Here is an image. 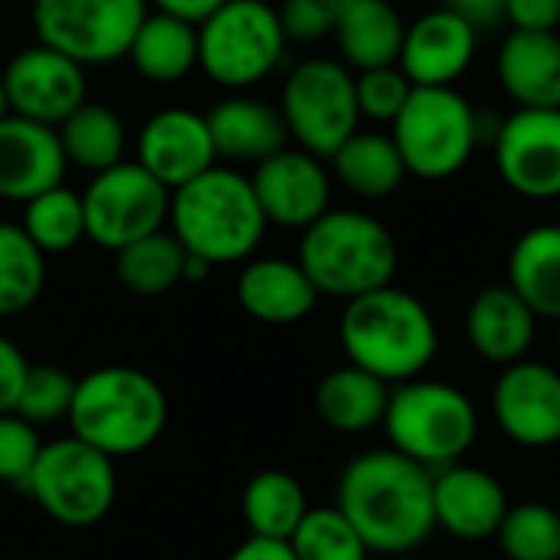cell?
Masks as SVG:
<instances>
[{
	"label": "cell",
	"instance_id": "obj_38",
	"mask_svg": "<svg viewBox=\"0 0 560 560\" xmlns=\"http://www.w3.org/2000/svg\"><path fill=\"white\" fill-rule=\"evenodd\" d=\"M354 92H358L361 118L377 125H394V118L400 115V108L413 92V82L404 75L400 66H377V69L354 72Z\"/></svg>",
	"mask_w": 560,
	"mask_h": 560
},
{
	"label": "cell",
	"instance_id": "obj_42",
	"mask_svg": "<svg viewBox=\"0 0 560 560\" xmlns=\"http://www.w3.org/2000/svg\"><path fill=\"white\" fill-rule=\"evenodd\" d=\"M509 23L525 33H558L560 0H509Z\"/></svg>",
	"mask_w": 560,
	"mask_h": 560
},
{
	"label": "cell",
	"instance_id": "obj_9",
	"mask_svg": "<svg viewBox=\"0 0 560 560\" xmlns=\"http://www.w3.org/2000/svg\"><path fill=\"white\" fill-rule=\"evenodd\" d=\"M279 112L295 148L328 161L361 128L354 72L331 56L295 62L282 79Z\"/></svg>",
	"mask_w": 560,
	"mask_h": 560
},
{
	"label": "cell",
	"instance_id": "obj_20",
	"mask_svg": "<svg viewBox=\"0 0 560 560\" xmlns=\"http://www.w3.org/2000/svg\"><path fill=\"white\" fill-rule=\"evenodd\" d=\"M66 167L69 161L56 128L20 115L0 121V200L23 207L36 194L59 187Z\"/></svg>",
	"mask_w": 560,
	"mask_h": 560
},
{
	"label": "cell",
	"instance_id": "obj_47",
	"mask_svg": "<svg viewBox=\"0 0 560 560\" xmlns=\"http://www.w3.org/2000/svg\"><path fill=\"white\" fill-rule=\"evenodd\" d=\"M381 560H417V558H413V555H410V558H381Z\"/></svg>",
	"mask_w": 560,
	"mask_h": 560
},
{
	"label": "cell",
	"instance_id": "obj_21",
	"mask_svg": "<svg viewBox=\"0 0 560 560\" xmlns=\"http://www.w3.org/2000/svg\"><path fill=\"white\" fill-rule=\"evenodd\" d=\"M538 335V315L509 285H486L466 308V338L476 358L509 368L525 361Z\"/></svg>",
	"mask_w": 560,
	"mask_h": 560
},
{
	"label": "cell",
	"instance_id": "obj_31",
	"mask_svg": "<svg viewBox=\"0 0 560 560\" xmlns=\"http://www.w3.org/2000/svg\"><path fill=\"white\" fill-rule=\"evenodd\" d=\"M56 135H59L66 161L82 167V171H89V174L108 171V167L125 161V148H128L125 121L108 105L82 102L56 128Z\"/></svg>",
	"mask_w": 560,
	"mask_h": 560
},
{
	"label": "cell",
	"instance_id": "obj_14",
	"mask_svg": "<svg viewBox=\"0 0 560 560\" xmlns=\"http://www.w3.org/2000/svg\"><path fill=\"white\" fill-rule=\"evenodd\" d=\"M10 115L59 128L85 98V66L43 43L23 46L0 72Z\"/></svg>",
	"mask_w": 560,
	"mask_h": 560
},
{
	"label": "cell",
	"instance_id": "obj_39",
	"mask_svg": "<svg viewBox=\"0 0 560 560\" xmlns=\"http://www.w3.org/2000/svg\"><path fill=\"white\" fill-rule=\"evenodd\" d=\"M43 440L33 423L16 413H0V482L26 489V479L36 466Z\"/></svg>",
	"mask_w": 560,
	"mask_h": 560
},
{
	"label": "cell",
	"instance_id": "obj_1",
	"mask_svg": "<svg viewBox=\"0 0 560 560\" xmlns=\"http://www.w3.org/2000/svg\"><path fill=\"white\" fill-rule=\"evenodd\" d=\"M335 509L354 525L371 555L410 558L436 532L433 472L390 446L368 450L341 469Z\"/></svg>",
	"mask_w": 560,
	"mask_h": 560
},
{
	"label": "cell",
	"instance_id": "obj_26",
	"mask_svg": "<svg viewBox=\"0 0 560 560\" xmlns=\"http://www.w3.org/2000/svg\"><path fill=\"white\" fill-rule=\"evenodd\" d=\"M387 400H390V384L354 364H341L328 371L315 387V413L328 430L341 436H358L381 427L387 413Z\"/></svg>",
	"mask_w": 560,
	"mask_h": 560
},
{
	"label": "cell",
	"instance_id": "obj_36",
	"mask_svg": "<svg viewBox=\"0 0 560 560\" xmlns=\"http://www.w3.org/2000/svg\"><path fill=\"white\" fill-rule=\"evenodd\" d=\"M289 548L295 560H371L364 538L335 505L308 509Z\"/></svg>",
	"mask_w": 560,
	"mask_h": 560
},
{
	"label": "cell",
	"instance_id": "obj_48",
	"mask_svg": "<svg viewBox=\"0 0 560 560\" xmlns=\"http://www.w3.org/2000/svg\"><path fill=\"white\" fill-rule=\"evenodd\" d=\"M558 354H560V322H558Z\"/></svg>",
	"mask_w": 560,
	"mask_h": 560
},
{
	"label": "cell",
	"instance_id": "obj_35",
	"mask_svg": "<svg viewBox=\"0 0 560 560\" xmlns=\"http://www.w3.org/2000/svg\"><path fill=\"white\" fill-rule=\"evenodd\" d=\"M495 541L509 560H560V512L548 502H518L505 512Z\"/></svg>",
	"mask_w": 560,
	"mask_h": 560
},
{
	"label": "cell",
	"instance_id": "obj_43",
	"mask_svg": "<svg viewBox=\"0 0 560 560\" xmlns=\"http://www.w3.org/2000/svg\"><path fill=\"white\" fill-rule=\"evenodd\" d=\"M456 16H463L479 36L495 33L499 26L509 23V0H443Z\"/></svg>",
	"mask_w": 560,
	"mask_h": 560
},
{
	"label": "cell",
	"instance_id": "obj_19",
	"mask_svg": "<svg viewBox=\"0 0 560 560\" xmlns=\"http://www.w3.org/2000/svg\"><path fill=\"white\" fill-rule=\"evenodd\" d=\"M476 49H479V33L450 7H433L420 13L413 23H407L397 66L413 85L446 89L469 72Z\"/></svg>",
	"mask_w": 560,
	"mask_h": 560
},
{
	"label": "cell",
	"instance_id": "obj_3",
	"mask_svg": "<svg viewBox=\"0 0 560 560\" xmlns=\"http://www.w3.org/2000/svg\"><path fill=\"white\" fill-rule=\"evenodd\" d=\"M167 226L187 256H197L207 266L253 259L269 230L253 180L230 164H213L200 177L171 190Z\"/></svg>",
	"mask_w": 560,
	"mask_h": 560
},
{
	"label": "cell",
	"instance_id": "obj_7",
	"mask_svg": "<svg viewBox=\"0 0 560 560\" xmlns=\"http://www.w3.org/2000/svg\"><path fill=\"white\" fill-rule=\"evenodd\" d=\"M390 138L410 177L450 180L482 144V112L456 89L413 85L407 105L390 125Z\"/></svg>",
	"mask_w": 560,
	"mask_h": 560
},
{
	"label": "cell",
	"instance_id": "obj_4",
	"mask_svg": "<svg viewBox=\"0 0 560 560\" xmlns=\"http://www.w3.org/2000/svg\"><path fill=\"white\" fill-rule=\"evenodd\" d=\"M66 423L69 436L108 459L138 456L161 440L167 427V397L164 387L138 368H95L75 381Z\"/></svg>",
	"mask_w": 560,
	"mask_h": 560
},
{
	"label": "cell",
	"instance_id": "obj_46",
	"mask_svg": "<svg viewBox=\"0 0 560 560\" xmlns=\"http://www.w3.org/2000/svg\"><path fill=\"white\" fill-rule=\"evenodd\" d=\"M10 115V105H7V92H3V82H0V121Z\"/></svg>",
	"mask_w": 560,
	"mask_h": 560
},
{
	"label": "cell",
	"instance_id": "obj_15",
	"mask_svg": "<svg viewBox=\"0 0 560 560\" xmlns=\"http://www.w3.org/2000/svg\"><path fill=\"white\" fill-rule=\"evenodd\" d=\"M492 417L502 436L525 450L560 446V371L545 361L502 368L492 387Z\"/></svg>",
	"mask_w": 560,
	"mask_h": 560
},
{
	"label": "cell",
	"instance_id": "obj_44",
	"mask_svg": "<svg viewBox=\"0 0 560 560\" xmlns=\"http://www.w3.org/2000/svg\"><path fill=\"white\" fill-rule=\"evenodd\" d=\"M223 560H295L289 541H272V538H246L240 548H233Z\"/></svg>",
	"mask_w": 560,
	"mask_h": 560
},
{
	"label": "cell",
	"instance_id": "obj_45",
	"mask_svg": "<svg viewBox=\"0 0 560 560\" xmlns=\"http://www.w3.org/2000/svg\"><path fill=\"white\" fill-rule=\"evenodd\" d=\"M148 3H154V10H161V13H171V16H180V20L200 26L226 0H148Z\"/></svg>",
	"mask_w": 560,
	"mask_h": 560
},
{
	"label": "cell",
	"instance_id": "obj_11",
	"mask_svg": "<svg viewBox=\"0 0 560 560\" xmlns=\"http://www.w3.org/2000/svg\"><path fill=\"white\" fill-rule=\"evenodd\" d=\"M30 16L36 43L79 66H105L128 56L148 0H33Z\"/></svg>",
	"mask_w": 560,
	"mask_h": 560
},
{
	"label": "cell",
	"instance_id": "obj_29",
	"mask_svg": "<svg viewBox=\"0 0 560 560\" xmlns=\"http://www.w3.org/2000/svg\"><path fill=\"white\" fill-rule=\"evenodd\" d=\"M128 59L141 79L158 85H174L200 66L197 26L180 16L148 10L128 46Z\"/></svg>",
	"mask_w": 560,
	"mask_h": 560
},
{
	"label": "cell",
	"instance_id": "obj_37",
	"mask_svg": "<svg viewBox=\"0 0 560 560\" xmlns=\"http://www.w3.org/2000/svg\"><path fill=\"white\" fill-rule=\"evenodd\" d=\"M72 394H75V377L69 371H62L56 364H30L13 413L33 427L56 423V420L69 417Z\"/></svg>",
	"mask_w": 560,
	"mask_h": 560
},
{
	"label": "cell",
	"instance_id": "obj_49",
	"mask_svg": "<svg viewBox=\"0 0 560 560\" xmlns=\"http://www.w3.org/2000/svg\"><path fill=\"white\" fill-rule=\"evenodd\" d=\"M555 203H558V223H560V197H558V200H555Z\"/></svg>",
	"mask_w": 560,
	"mask_h": 560
},
{
	"label": "cell",
	"instance_id": "obj_23",
	"mask_svg": "<svg viewBox=\"0 0 560 560\" xmlns=\"http://www.w3.org/2000/svg\"><path fill=\"white\" fill-rule=\"evenodd\" d=\"M318 289L299 266L285 256L246 259L236 276L240 308L262 325H295L308 318L318 305Z\"/></svg>",
	"mask_w": 560,
	"mask_h": 560
},
{
	"label": "cell",
	"instance_id": "obj_40",
	"mask_svg": "<svg viewBox=\"0 0 560 560\" xmlns=\"http://www.w3.org/2000/svg\"><path fill=\"white\" fill-rule=\"evenodd\" d=\"M276 13L289 43H318L335 33L341 0H282Z\"/></svg>",
	"mask_w": 560,
	"mask_h": 560
},
{
	"label": "cell",
	"instance_id": "obj_34",
	"mask_svg": "<svg viewBox=\"0 0 560 560\" xmlns=\"http://www.w3.org/2000/svg\"><path fill=\"white\" fill-rule=\"evenodd\" d=\"M23 233L36 243L43 256H59L69 253L85 240V210H82V194L69 190L66 184L49 187L36 194L33 200L23 203L20 217Z\"/></svg>",
	"mask_w": 560,
	"mask_h": 560
},
{
	"label": "cell",
	"instance_id": "obj_18",
	"mask_svg": "<svg viewBox=\"0 0 560 560\" xmlns=\"http://www.w3.org/2000/svg\"><path fill=\"white\" fill-rule=\"evenodd\" d=\"M509 509L512 502L499 476L479 466L453 463L433 472L436 532H446L456 541L479 545V541L495 538Z\"/></svg>",
	"mask_w": 560,
	"mask_h": 560
},
{
	"label": "cell",
	"instance_id": "obj_16",
	"mask_svg": "<svg viewBox=\"0 0 560 560\" xmlns=\"http://www.w3.org/2000/svg\"><path fill=\"white\" fill-rule=\"evenodd\" d=\"M256 200L266 213L269 226L305 230L322 213L331 210V171L322 158L302 148H282L266 158L249 174Z\"/></svg>",
	"mask_w": 560,
	"mask_h": 560
},
{
	"label": "cell",
	"instance_id": "obj_8",
	"mask_svg": "<svg viewBox=\"0 0 560 560\" xmlns=\"http://www.w3.org/2000/svg\"><path fill=\"white\" fill-rule=\"evenodd\" d=\"M200 69L223 89L243 92L269 79L289 52L279 13L266 0H226L197 26Z\"/></svg>",
	"mask_w": 560,
	"mask_h": 560
},
{
	"label": "cell",
	"instance_id": "obj_22",
	"mask_svg": "<svg viewBox=\"0 0 560 560\" xmlns=\"http://www.w3.org/2000/svg\"><path fill=\"white\" fill-rule=\"evenodd\" d=\"M207 128L217 148V161L262 164L266 158L289 148V128L279 105L256 95L233 92L207 112Z\"/></svg>",
	"mask_w": 560,
	"mask_h": 560
},
{
	"label": "cell",
	"instance_id": "obj_13",
	"mask_svg": "<svg viewBox=\"0 0 560 560\" xmlns=\"http://www.w3.org/2000/svg\"><path fill=\"white\" fill-rule=\"evenodd\" d=\"M492 158L502 184L525 200L560 197V108H515L499 121Z\"/></svg>",
	"mask_w": 560,
	"mask_h": 560
},
{
	"label": "cell",
	"instance_id": "obj_24",
	"mask_svg": "<svg viewBox=\"0 0 560 560\" xmlns=\"http://www.w3.org/2000/svg\"><path fill=\"white\" fill-rule=\"evenodd\" d=\"M495 79L515 108H560V33L512 30L499 46Z\"/></svg>",
	"mask_w": 560,
	"mask_h": 560
},
{
	"label": "cell",
	"instance_id": "obj_12",
	"mask_svg": "<svg viewBox=\"0 0 560 560\" xmlns=\"http://www.w3.org/2000/svg\"><path fill=\"white\" fill-rule=\"evenodd\" d=\"M85 240L118 253L135 240H144L167 223L171 190L154 180L138 161H121L108 171L92 174L82 190Z\"/></svg>",
	"mask_w": 560,
	"mask_h": 560
},
{
	"label": "cell",
	"instance_id": "obj_25",
	"mask_svg": "<svg viewBox=\"0 0 560 560\" xmlns=\"http://www.w3.org/2000/svg\"><path fill=\"white\" fill-rule=\"evenodd\" d=\"M335 43L341 62L351 72L397 66L407 23L390 0H341V13L335 23Z\"/></svg>",
	"mask_w": 560,
	"mask_h": 560
},
{
	"label": "cell",
	"instance_id": "obj_5",
	"mask_svg": "<svg viewBox=\"0 0 560 560\" xmlns=\"http://www.w3.org/2000/svg\"><path fill=\"white\" fill-rule=\"evenodd\" d=\"M299 266L331 299H358L374 289L394 285L400 249L394 233L371 213L351 207H331L299 240Z\"/></svg>",
	"mask_w": 560,
	"mask_h": 560
},
{
	"label": "cell",
	"instance_id": "obj_41",
	"mask_svg": "<svg viewBox=\"0 0 560 560\" xmlns=\"http://www.w3.org/2000/svg\"><path fill=\"white\" fill-rule=\"evenodd\" d=\"M26 371H30V361L20 351V345L0 335V413H13Z\"/></svg>",
	"mask_w": 560,
	"mask_h": 560
},
{
	"label": "cell",
	"instance_id": "obj_32",
	"mask_svg": "<svg viewBox=\"0 0 560 560\" xmlns=\"http://www.w3.org/2000/svg\"><path fill=\"white\" fill-rule=\"evenodd\" d=\"M187 249L171 230H158L115 253V276L135 295H164L184 282Z\"/></svg>",
	"mask_w": 560,
	"mask_h": 560
},
{
	"label": "cell",
	"instance_id": "obj_30",
	"mask_svg": "<svg viewBox=\"0 0 560 560\" xmlns=\"http://www.w3.org/2000/svg\"><path fill=\"white\" fill-rule=\"evenodd\" d=\"M240 505H243V522H246L249 535L272 538V541H289L312 509L302 482L282 469L256 472L246 482Z\"/></svg>",
	"mask_w": 560,
	"mask_h": 560
},
{
	"label": "cell",
	"instance_id": "obj_27",
	"mask_svg": "<svg viewBox=\"0 0 560 560\" xmlns=\"http://www.w3.org/2000/svg\"><path fill=\"white\" fill-rule=\"evenodd\" d=\"M331 177L361 200H384L404 187L407 164L390 138V131L358 128L331 158H328Z\"/></svg>",
	"mask_w": 560,
	"mask_h": 560
},
{
	"label": "cell",
	"instance_id": "obj_28",
	"mask_svg": "<svg viewBox=\"0 0 560 560\" xmlns=\"http://www.w3.org/2000/svg\"><path fill=\"white\" fill-rule=\"evenodd\" d=\"M509 285L548 322H560V223L528 226L509 249Z\"/></svg>",
	"mask_w": 560,
	"mask_h": 560
},
{
	"label": "cell",
	"instance_id": "obj_2",
	"mask_svg": "<svg viewBox=\"0 0 560 560\" xmlns=\"http://www.w3.org/2000/svg\"><path fill=\"white\" fill-rule=\"evenodd\" d=\"M338 341L348 364L397 387L423 377L440 354V325L423 299L384 285L345 302Z\"/></svg>",
	"mask_w": 560,
	"mask_h": 560
},
{
	"label": "cell",
	"instance_id": "obj_17",
	"mask_svg": "<svg viewBox=\"0 0 560 560\" xmlns=\"http://www.w3.org/2000/svg\"><path fill=\"white\" fill-rule=\"evenodd\" d=\"M138 164L161 180L167 190L184 187L217 164V148L207 128V115L194 108H161L154 112L135 141Z\"/></svg>",
	"mask_w": 560,
	"mask_h": 560
},
{
	"label": "cell",
	"instance_id": "obj_6",
	"mask_svg": "<svg viewBox=\"0 0 560 560\" xmlns=\"http://www.w3.org/2000/svg\"><path fill=\"white\" fill-rule=\"evenodd\" d=\"M384 433L390 450L436 472L472 450L479 436V410L466 390L433 377H413L390 387Z\"/></svg>",
	"mask_w": 560,
	"mask_h": 560
},
{
	"label": "cell",
	"instance_id": "obj_10",
	"mask_svg": "<svg viewBox=\"0 0 560 560\" xmlns=\"http://www.w3.org/2000/svg\"><path fill=\"white\" fill-rule=\"evenodd\" d=\"M46 518L66 528L98 525L118 495L115 459L85 446L75 436L43 443L23 489Z\"/></svg>",
	"mask_w": 560,
	"mask_h": 560
},
{
	"label": "cell",
	"instance_id": "obj_33",
	"mask_svg": "<svg viewBox=\"0 0 560 560\" xmlns=\"http://www.w3.org/2000/svg\"><path fill=\"white\" fill-rule=\"evenodd\" d=\"M46 289V256L20 223L0 220V318L30 312Z\"/></svg>",
	"mask_w": 560,
	"mask_h": 560
}]
</instances>
